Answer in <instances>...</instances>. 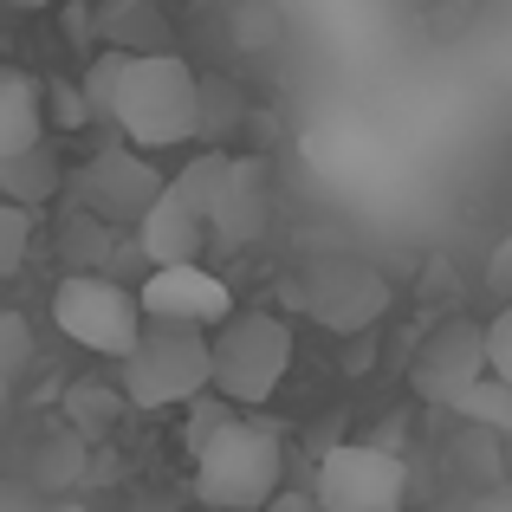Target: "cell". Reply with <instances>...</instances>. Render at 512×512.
Here are the masks:
<instances>
[{
	"label": "cell",
	"mask_w": 512,
	"mask_h": 512,
	"mask_svg": "<svg viewBox=\"0 0 512 512\" xmlns=\"http://www.w3.org/2000/svg\"><path fill=\"white\" fill-rule=\"evenodd\" d=\"M273 33H279L273 13H260V7L240 13V46H247V52H266V46H273Z\"/></svg>",
	"instance_id": "cell-30"
},
{
	"label": "cell",
	"mask_w": 512,
	"mask_h": 512,
	"mask_svg": "<svg viewBox=\"0 0 512 512\" xmlns=\"http://www.w3.org/2000/svg\"><path fill=\"white\" fill-rule=\"evenodd\" d=\"M143 318H169V325H227V318L240 312L234 292H227V279H214L201 260L188 266H150V279H143Z\"/></svg>",
	"instance_id": "cell-10"
},
{
	"label": "cell",
	"mask_w": 512,
	"mask_h": 512,
	"mask_svg": "<svg viewBox=\"0 0 512 512\" xmlns=\"http://www.w3.org/2000/svg\"><path fill=\"white\" fill-rule=\"evenodd\" d=\"M117 234L124 227H111L104 214H91V208H65L59 214V253L72 260V273H111L117 260H124V247H117Z\"/></svg>",
	"instance_id": "cell-15"
},
{
	"label": "cell",
	"mask_w": 512,
	"mask_h": 512,
	"mask_svg": "<svg viewBox=\"0 0 512 512\" xmlns=\"http://www.w3.org/2000/svg\"><path fill=\"white\" fill-rule=\"evenodd\" d=\"M292 370V325L279 312H234L214 325V389L227 402H266Z\"/></svg>",
	"instance_id": "cell-5"
},
{
	"label": "cell",
	"mask_w": 512,
	"mask_h": 512,
	"mask_svg": "<svg viewBox=\"0 0 512 512\" xmlns=\"http://www.w3.org/2000/svg\"><path fill=\"white\" fill-rule=\"evenodd\" d=\"M91 33H98V46L117 52H169V20L156 0H98Z\"/></svg>",
	"instance_id": "cell-13"
},
{
	"label": "cell",
	"mask_w": 512,
	"mask_h": 512,
	"mask_svg": "<svg viewBox=\"0 0 512 512\" xmlns=\"http://www.w3.org/2000/svg\"><path fill=\"white\" fill-rule=\"evenodd\" d=\"M33 480L46 493H65V487H78V480H85V435H78L72 422L33 448Z\"/></svg>",
	"instance_id": "cell-19"
},
{
	"label": "cell",
	"mask_w": 512,
	"mask_h": 512,
	"mask_svg": "<svg viewBox=\"0 0 512 512\" xmlns=\"http://www.w3.org/2000/svg\"><path fill=\"white\" fill-rule=\"evenodd\" d=\"M454 415L474 428H493V435H512V383L506 376H480V383H467L461 396H454Z\"/></svg>",
	"instance_id": "cell-20"
},
{
	"label": "cell",
	"mask_w": 512,
	"mask_h": 512,
	"mask_svg": "<svg viewBox=\"0 0 512 512\" xmlns=\"http://www.w3.org/2000/svg\"><path fill=\"white\" fill-rule=\"evenodd\" d=\"M201 389H214V338L201 325L150 318L143 338L124 357V396L130 409H182Z\"/></svg>",
	"instance_id": "cell-3"
},
{
	"label": "cell",
	"mask_w": 512,
	"mask_h": 512,
	"mask_svg": "<svg viewBox=\"0 0 512 512\" xmlns=\"http://www.w3.org/2000/svg\"><path fill=\"white\" fill-rule=\"evenodd\" d=\"M163 188H169L163 175L143 163L137 150H124V143L98 150L85 169L72 175V201H78V208H91V214H104L111 227H137Z\"/></svg>",
	"instance_id": "cell-8"
},
{
	"label": "cell",
	"mask_w": 512,
	"mask_h": 512,
	"mask_svg": "<svg viewBox=\"0 0 512 512\" xmlns=\"http://www.w3.org/2000/svg\"><path fill=\"white\" fill-rule=\"evenodd\" d=\"M318 500L325 512H402L409 500V467L389 448L370 441H344L318 461Z\"/></svg>",
	"instance_id": "cell-7"
},
{
	"label": "cell",
	"mask_w": 512,
	"mask_h": 512,
	"mask_svg": "<svg viewBox=\"0 0 512 512\" xmlns=\"http://www.w3.org/2000/svg\"><path fill=\"white\" fill-rule=\"evenodd\" d=\"M487 370L512 383V305H500L493 325H487Z\"/></svg>",
	"instance_id": "cell-28"
},
{
	"label": "cell",
	"mask_w": 512,
	"mask_h": 512,
	"mask_svg": "<svg viewBox=\"0 0 512 512\" xmlns=\"http://www.w3.org/2000/svg\"><path fill=\"white\" fill-rule=\"evenodd\" d=\"M266 512H325V500H318V493H286V487H279Z\"/></svg>",
	"instance_id": "cell-32"
},
{
	"label": "cell",
	"mask_w": 512,
	"mask_h": 512,
	"mask_svg": "<svg viewBox=\"0 0 512 512\" xmlns=\"http://www.w3.org/2000/svg\"><path fill=\"white\" fill-rule=\"evenodd\" d=\"M59 182H65V169H59V143L52 137L0 163V195L20 201V208H46V201L59 195Z\"/></svg>",
	"instance_id": "cell-16"
},
{
	"label": "cell",
	"mask_w": 512,
	"mask_h": 512,
	"mask_svg": "<svg viewBox=\"0 0 512 512\" xmlns=\"http://www.w3.org/2000/svg\"><path fill=\"white\" fill-rule=\"evenodd\" d=\"M7 396H13V376H7V370H0V409H7Z\"/></svg>",
	"instance_id": "cell-35"
},
{
	"label": "cell",
	"mask_w": 512,
	"mask_h": 512,
	"mask_svg": "<svg viewBox=\"0 0 512 512\" xmlns=\"http://www.w3.org/2000/svg\"><path fill=\"white\" fill-rule=\"evenodd\" d=\"M130 234H137V253L150 266H188V260H201V253H208V240H214L208 234V214H201L175 182L150 201V214H143Z\"/></svg>",
	"instance_id": "cell-11"
},
{
	"label": "cell",
	"mask_w": 512,
	"mask_h": 512,
	"mask_svg": "<svg viewBox=\"0 0 512 512\" xmlns=\"http://www.w3.org/2000/svg\"><path fill=\"white\" fill-rule=\"evenodd\" d=\"M0 370H7L13 383L33 370V325H26L13 305H0Z\"/></svg>",
	"instance_id": "cell-25"
},
{
	"label": "cell",
	"mask_w": 512,
	"mask_h": 512,
	"mask_svg": "<svg viewBox=\"0 0 512 512\" xmlns=\"http://www.w3.org/2000/svg\"><path fill=\"white\" fill-rule=\"evenodd\" d=\"M487 376V325L474 318H448L422 338V357L409 363V389L428 402V409H454L467 383Z\"/></svg>",
	"instance_id": "cell-9"
},
{
	"label": "cell",
	"mask_w": 512,
	"mask_h": 512,
	"mask_svg": "<svg viewBox=\"0 0 512 512\" xmlns=\"http://www.w3.org/2000/svg\"><path fill=\"white\" fill-rule=\"evenodd\" d=\"M46 143V85L26 72H0V163Z\"/></svg>",
	"instance_id": "cell-14"
},
{
	"label": "cell",
	"mask_w": 512,
	"mask_h": 512,
	"mask_svg": "<svg viewBox=\"0 0 512 512\" xmlns=\"http://www.w3.org/2000/svg\"><path fill=\"white\" fill-rule=\"evenodd\" d=\"M195 111H201V78L175 52H137L111 124L137 150H175V143H195Z\"/></svg>",
	"instance_id": "cell-2"
},
{
	"label": "cell",
	"mask_w": 512,
	"mask_h": 512,
	"mask_svg": "<svg viewBox=\"0 0 512 512\" xmlns=\"http://www.w3.org/2000/svg\"><path fill=\"white\" fill-rule=\"evenodd\" d=\"M13 13H39V7H52V0H7Z\"/></svg>",
	"instance_id": "cell-34"
},
{
	"label": "cell",
	"mask_w": 512,
	"mask_h": 512,
	"mask_svg": "<svg viewBox=\"0 0 512 512\" xmlns=\"http://www.w3.org/2000/svg\"><path fill=\"white\" fill-rule=\"evenodd\" d=\"M467 512H512V487H487V493H480V500L467 506Z\"/></svg>",
	"instance_id": "cell-33"
},
{
	"label": "cell",
	"mask_w": 512,
	"mask_h": 512,
	"mask_svg": "<svg viewBox=\"0 0 512 512\" xmlns=\"http://www.w3.org/2000/svg\"><path fill=\"white\" fill-rule=\"evenodd\" d=\"M130 409V396H124V383H72L65 389V422L78 428L85 441H98V435H111L117 428V415Z\"/></svg>",
	"instance_id": "cell-18"
},
{
	"label": "cell",
	"mask_w": 512,
	"mask_h": 512,
	"mask_svg": "<svg viewBox=\"0 0 512 512\" xmlns=\"http://www.w3.org/2000/svg\"><path fill=\"white\" fill-rule=\"evenodd\" d=\"M46 124L52 130H85V124H98L91 117V98H85V85H46Z\"/></svg>",
	"instance_id": "cell-26"
},
{
	"label": "cell",
	"mask_w": 512,
	"mask_h": 512,
	"mask_svg": "<svg viewBox=\"0 0 512 512\" xmlns=\"http://www.w3.org/2000/svg\"><path fill=\"white\" fill-rule=\"evenodd\" d=\"M52 325H59V338L98 350V357H130V344L143 338V299L137 292H124L111 273H65L59 286H52Z\"/></svg>",
	"instance_id": "cell-4"
},
{
	"label": "cell",
	"mask_w": 512,
	"mask_h": 512,
	"mask_svg": "<svg viewBox=\"0 0 512 512\" xmlns=\"http://www.w3.org/2000/svg\"><path fill=\"white\" fill-rule=\"evenodd\" d=\"M0 512H39L33 487H26V480H0Z\"/></svg>",
	"instance_id": "cell-31"
},
{
	"label": "cell",
	"mask_w": 512,
	"mask_h": 512,
	"mask_svg": "<svg viewBox=\"0 0 512 512\" xmlns=\"http://www.w3.org/2000/svg\"><path fill=\"white\" fill-rule=\"evenodd\" d=\"M487 292L500 305H512V227H506L500 247H493V260H487Z\"/></svg>",
	"instance_id": "cell-29"
},
{
	"label": "cell",
	"mask_w": 512,
	"mask_h": 512,
	"mask_svg": "<svg viewBox=\"0 0 512 512\" xmlns=\"http://www.w3.org/2000/svg\"><path fill=\"white\" fill-rule=\"evenodd\" d=\"M240 124H247V98H240V85H234V78H201L195 143H214V150H227Z\"/></svg>",
	"instance_id": "cell-17"
},
{
	"label": "cell",
	"mask_w": 512,
	"mask_h": 512,
	"mask_svg": "<svg viewBox=\"0 0 512 512\" xmlns=\"http://www.w3.org/2000/svg\"><path fill=\"white\" fill-rule=\"evenodd\" d=\"M26 260H33V208L0 195V279L26 273Z\"/></svg>",
	"instance_id": "cell-23"
},
{
	"label": "cell",
	"mask_w": 512,
	"mask_h": 512,
	"mask_svg": "<svg viewBox=\"0 0 512 512\" xmlns=\"http://www.w3.org/2000/svg\"><path fill=\"white\" fill-rule=\"evenodd\" d=\"M227 422H234V409H227V396H221V389H214V396L201 389V396H195V415H188V454H195V448H208V441L221 435Z\"/></svg>",
	"instance_id": "cell-27"
},
{
	"label": "cell",
	"mask_w": 512,
	"mask_h": 512,
	"mask_svg": "<svg viewBox=\"0 0 512 512\" xmlns=\"http://www.w3.org/2000/svg\"><path fill=\"white\" fill-rule=\"evenodd\" d=\"M130 59H137V52H117V46H104L98 59L85 65V98H91V117H98V124H111V117H117V91H124V72H130Z\"/></svg>",
	"instance_id": "cell-22"
},
{
	"label": "cell",
	"mask_w": 512,
	"mask_h": 512,
	"mask_svg": "<svg viewBox=\"0 0 512 512\" xmlns=\"http://www.w3.org/2000/svg\"><path fill=\"white\" fill-rule=\"evenodd\" d=\"M266 221H273V169H266V156H234L227 195L208 221L214 247H253L266 234Z\"/></svg>",
	"instance_id": "cell-12"
},
{
	"label": "cell",
	"mask_w": 512,
	"mask_h": 512,
	"mask_svg": "<svg viewBox=\"0 0 512 512\" xmlns=\"http://www.w3.org/2000/svg\"><path fill=\"white\" fill-rule=\"evenodd\" d=\"M227 175H234V150H214V143H208L195 163L175 175V188H182V195L214 221V208H221V195H227Z\"/></svg>",
	"instance_id": "cell-21"
},
{
	"label": "cell",
	"mask_w": 512,
	"mask_h": 512,
	"mask_svg": "<svg viewBox=\"0 0 512 512\" xmlns=\"http://www.w3.org/2000/svg\"><path fill=\"white\" fill-rule=\"evenodd\" d=\"M454 467H461V474H474L480 487H500V435L467 422V435L454 441Z\"/></svg>",
	"instance_id": "cell-24"
},
{
	"label": "cell",
	"mask_w": 512,
	"mask_h": 512,
	"mask_svg": "<svg viewBox=\"0 0 512 512\" xmlns=\"http://www.w3.org/2000/svg\"><path fill=\"white\" fill-rule=\"evenodd\" d=\"M305 312L338 338H357L389 312V279L363 253H312L305 266Z\"/></svg>",
	"instance_id": "cell-6"
},
{
	"label": "cell",
	"mask_w": 512,
	"mask_h": 512,
	"mask_svg": "<svg viewBox=\"0 0 512 512\" xmlns=\"http://www.w3.org/2000/svg\"><path fill=\"white\" fill-rule=\"evenodd\" d=\"M286 480V448L266 422H227L208 448H195V500L208 512H266Z\"/></svg>",
	"instance_id": "cell-1"
}]
</instances>
